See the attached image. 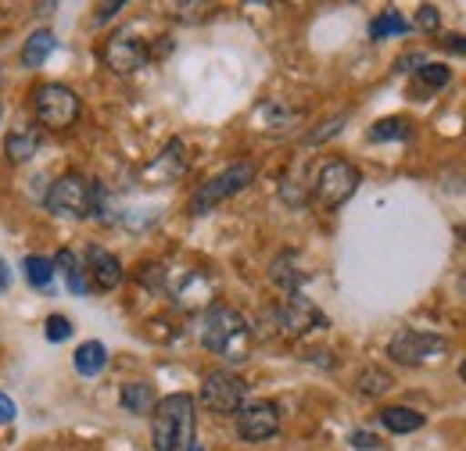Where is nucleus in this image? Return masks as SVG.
Wrapping results in <instances>:
<instances>
[{"mask_svg":"<svg viewBox=\"0 0 466 451\" xmlns=\"http://www.w3.org/2000/svg\"><path fill=\"white\" fill-rule=\"evenodd\" d=\"M198 340L205 351H212L227 362H244L248 347H251V326L237 308L212 305L198 323Z\"/></svg>","mask_w":466,"mask_h":451,"instance_id":"obj_1","label":"nucleus"},{"mask_svg":"<svg viewBox=\"0 0 466 451\" xmlns=\"http://www.w3.org/2000/svg\"><path fill=\"white\" fill-rule=\"evenodd\" d=\"M151 441L155 451H205L194 441V397L169 395L155 405Z\"/></svg>","mask_w":466,"mask_h":451,"instance_id":"obj_2","label":"nucleus"},{"mask_svg":"<svg viewBox=\"0 0 466 451\" xmlns=\"http://www.w3.org/2000/svg\"><path fill=\"white\" fill-rule=\"evenodd\" d=\"M251 183H255V165H251V162H233V165H227L219 175H212V179H205V183L198 186V194L190 197V215H208L216 205L237 197V194L248 190Z\"/></svg>","mask_w":466,"mask_h":451,"instance_id":"obj_3","label":"nucleus"},{"mask_svg":"<svg viewBox=\"0 0 466 451\" xmlns=\"http://www.w3.org/2000/svg\"><path fill=\"white\" fill-rule=\"evenodd\" d=\"M33 112L47 129H68L83 112V101L76 90H68L61 83H44L33 90Z\"/></svg>","mask_w":466,"mask_h":451,"instance_id":"obj_4","label":"nucleus"},{"mask_svg":"<svg viewBox=\"0 0 466 451\" xmlns=\"http://www.w3.org/2000/svg\"><path fill=\"white\" fill-rule=\"evenodd\" d=\"M90 205H94V183L79 172L61 175L47 190V212L58 215V219H86Z\"/></svg>","mask_w":466,"mask_h":451,"instance_id":"obj_5","label":"nucleus"},{"mask_svg":"<svg viewBox=\"0 0 466 451\" xmlns=\"http://www.w3.org/2000/svg\"><path fill=\"white\" fill-rule=\"evenodd\" d=\"M244 395H248V384L240 376H233L227 369H216L201 380V405L208 412H219V416H237L240 405H244Z\"/></svg>","mask_w":466,"mask_h":451,"instance_id":"obj_6","label":"nucleus"},{"mask_svg":"<svg viewBox=\"0 0 466 451\" xmlns=\"http://www.w3.org/2000/svg\"><path fill=\"white\" fill-rule=\"evenodd\" d=\"M359 169L351 165V162H327L323 169H319V179H316V201L323 205V208H341L345 201H349L351 194L359 190Z\"/></svg>","mask_w":466,"mask_h":451,"instance_id":"obj_7","label":"nucleus"},{"mask_svg":"<svg viewBox=\"0 0 466 451\" xmlns=\"http://www.w3.org/2000/svg\"><path fill=\"white\" fill-rule=\"evenodd\" d=\"M445 337L438 334H423V330H399L388 340V358H395L399 366H423L438 355H445Z\"/></svg>","mask_w":466,"mask_h":451,"instance_id":"obj_8","label":"nucleus"},{"mask_svg":"<svg viewBox=\"0 0 466 451\" xmlns=\"http://www.w3.org/2000/svg\"><path fill=\"white\" fill-rule=\"evenodd\" d=\"M273 316H277L280 334H288V337H305V334L327 326V316H323L309 297H301V294H291Z\"/></svg>","mask_w":466,"mask_h":451,"instance_id":"obj_9","label":"nucleus"},{"mask_svg":"<svg viewBox=\"0 0 466 451\" xmlns=\"http://www.w3.org/2000/svg\"><path fill=\"white\" fill-rule=\"evenodd\" d=\"M280 430V408L273 401H251L237 412V437L240 441H269Z\"/></svg>","mask_w":466,"mask_h":451,"instance_id":"obj_10","label":"nucleus"},{"mask_svg":"<svg viewBox=\"0 0 466 451\" xmlns=\"http://www.w3.org/2000/svg\"><path fill=\"white\" fill-rule=\"evenodd\" d=\"M105 65L118 72V75H133V72H140L144 65H147V44L144 40H137L133 33H116L108 44H105Z\"/></svg>","mask_w":466,"mask_h":451,"instance_id":"obj_11","label":"nucleus"},{"mask_svg":"<svg viewBox=\"0 0 466 451\" xmlns=\"http://www.w3.org/2000/svg\"><path fill=\"white\" fill-rule=\"evenodd\" d=\"M86 273H90L97 290H116L122 283V262L105 247H90L86 251Z\"/></svg>","mask_w":466,"mask_h":451,"instance_id":"obj_12","label":"nucleus"},{"mask_svg":"<svg viewBox=\"0 0 466 451\" xmlns=\"http://www.w3.org/2000/svg\"><path fill=\"white\" fill-rule=\"evenodd\" d=\"M391 434H416L423 423H427V416H420L416 408H406V405H388V408H380V416H377Z\"/></svg>","mask_w":466,"mask_h":451,"instance_id":"obj_13","label":"nucleus"},{"mask_svg":"<svg viewBox=\"0 0 466 451\" xmlns=\"http://www.w3.org/2000/svg\"><path fill=\"white\" fill-rule=\"evenodd\" d=\"M55 47H58V36H55L51 29H36V33L25 40V47H22V65H25V68H40L47 57L55 55Z\"/></svg>","mask_w":466,"mask_h":451,"instance_id":"obj_14","label":"nucleus"},{"mask_svg":"<svg viewBox=\"0 0 466 451\" xmlns=\"http://www.w3.org/2000/svg\"><path fill=\"white\" fill-rule=\"evenodd\" d=\"M72 362H76V369H79L83 376H97V373L108 366V347H105L101 340H86V344L76 347Z\"/></svg>","mask_w":466,"mask_h":451,"instance_id":"obj_15","label":"nucleus"},{"mask_svg":"<svg viewBox=\"0 0 466 451\" xmlns=\"http://www.w3.org/2000/svg\"><path fill=\"white\" fill-rule=\"evenodd\" d=\"M36 147H40V129H15L11 136H7V144H4V151H7V158L11 162H29V158H36Z\"/></svg>","mask_w":466,"mask_h":451,"instance_id":"obj_16","label":"nucleus"},{"mask_svg":"<svg viewBox=\"0 0 466 451\" xmlns=\"http://www.w3.org/2000/svg\"><path fill=\"white\" fill-rule=\"evenodd\" d=\"M391 387H395V380H391V373L380 369V366H366V369H359V376H355V391L362 397H380V395H388Z\"/></svg>","mask_w":466,"mask_h":451,"instance_id":"obj_17","label":"nucleus"},{"mask_svg":"<svg viewBox=\"0 0 466 451\" xmlns=\"http://www.w3.org/2000/svg\"><path fill=\"white\" fill-rule=\"evenodd\" d=\"M118 401H122V408L133 412V416H147V412H155V405H158L151 384H126Z\"/></svg>","mask_w":466,"mask_h":451,"instance_id":"obj_18","label":"nucleus"},{"mask_svg":"<svg viewBox=\"0 0 466 451\" xmlns=\"http://www.w3.org/2000/svg\"><path fill=\"white\" fill-rule=\"evenodd\" d=\"M22 269H25L29 286H36V290H51V283H55V258L29 255V258L22 262Z\"/></svg>","mask_w":466,"mask_h":451,"instance_id":"obj_19","label":"nucleus"},{"mask_svg":"<svg viewBox=\"0 0 466 451\" xmlns=\"http://www.w3.org/2000/svg\"><path fill=\"white\" fill-rule=\"evenodd\" d=\"M409 136H412V122H409V118H399V115L380 118V122H373V129H370V140H373V144H384V140H409Z\"/></svg>","mask_w":466,"mask_h":451,"instance_id":"obj_20","label":"nucleus"},{"mask_svg":"<svg viewBox=\"0 0 466 451\" xmlns=\"http://www.w3.org/2000/svg\"><path fill=\"white\" fill-rule=\"evenodd\" d=\"M291 262H294L291 251H288V255H280V258L269 266V280L277 283L280 290H288V294H298V286L305 283V273H294Z\"/></svg>","mask_w":466,"mask_h":451,"instance_id":"obj_21","label":"nucleus"},{"mask_svg":"<svg viewBox=\"0 0 466 451\" xmlns=\"http://www.w3.org/2000/svg\"><path fill=\"white\" fill-rule=\"evenodd\" d=\"M55 269H61V273H65V280H68V290H72V294H86V290H90V283H86L83 269H79V258H76L72 251H58Z\"/></svg>","mask_w":466,"mask_h":451,"instance_id":"obj_22","label":"nucleus"},{"mask_svg":"<svg viewBox=\"0 0 466 451\" xmlns=\"http://www.w3.org/2000/svg\"><path fill=\"white\" fill-rule=\"evenodd\" d=\"M402 33H409V22L399 15V11H384V15H377V18H373V25H370V36H373V40L402 36Z\"/></svg>","mask_w":466,"mask_h":451,"instance_id":"obj_23","label":"nucleus"},{"mask_svg":"<svg viewBox=\"0 0 466 451\" xmlns=\"http://www.w3.org/2000/svg\"><path fill=\"white\" fill-rule=\"evenodd\" d=\"M416 79L427 86V90H441V86H449V79H452V72L445 68V65H423L420 72H416Z\"/></svg>","mask_w":466,"mask_h":451,"instance_id":"obj_24","label":"nucleus"},{"mask_svg":"<svg viewBox=\"0 0 466 451\" xmlns=\"http://www.w3.org/2000/svg\"><path fill=\"white\" fill-rule=\"evenodd\" d=\"M345 122H349V115H334V118H327V122H319V125H316V133H309V136H305V144H323V140H330V136H338Z\"/></svg>","mask_w":466,"mask_h":451,"instance_id":"obj_25","label":"nucleus"},{"mask_svg":"<svg viewBox=\"0 0 466 451\" xmlns=\"http://www.w3.org/2000/svg\"><path fill=\"white\" fill-rule=\"evenodd\" d=\"M416 25H420L423 33H438V25H441V15H438V7H434V4H423V7L416 11Z\"/></svg>","mask_w":466,"mask_h":451,"instance_id":"obj_26","label":"nucleus"},{"mask_svg":"<svg viewBox=\"0 0 466 451\" xmlns=\"http://www.w3.org/2000/svg\"><path fill=\"white\" fill-rule=\"evenodd\" d=\"M47 337L55 340V344L68 340L72 337V323H68L65 316H47Z\"/></svg>","mask_w":466,"mask_h":451,"instance_id":"obj_27","label":"nucleus"},{"mask_svg":"<svg viewBox=\"0 0 466 451\" xmlns=\"http://www.w3.org/2000/svg\"><path fill=\"white\" fill-rule=\"evenodd\" d=\"M349 441H351V448H359V451H380L384 448V441H380L377 434H370V430H355Z\"/></svg>","mask_w":466,"mask_h":451,"instance_id":"obj_28","label":"nucleus"},{"mask_svg":"<svg viewBox=\"0 0 466 451\" xmlns=\"http://www.w3.org/2000/svg\"><path fill=\"white\" fill-rule=\"evenodd\" d=\"M441 51H449V55H466V36L463 33H449V36H441V44H438Z\"/></svg>","mask_w":466,"mask_h":451,"instance_id":"obj_29","label":"nucleus"},{"mask_svg":"<svg viewBox=\"0 0 466 451\" xmlns=\"http://www.w3.org/2000/svg\"><path fill=\"white\" fill-rule=\"evenodd\" d=\"M423 65H427V57L420 55V51H412V55H406V57H399V61H395V72H409V68H416V72H420Z\"/></svg>","mask_w":466,"mask_h":451,"instance_id":"obj_30","label":"nucleus"},{"mask_svg":"<svg viewBox=\"0 0 466 451\" xmlns=\"http://www.w3.org/2000/svg\"><path fill=\"white\" fill-rule=\"evenodd\" d=\"M18 416V408H15V401L7 395H0V423H11Z\"/></svg>","mask_w":466,"mask_h":451,"instance_id":"obj_31","label":"nucleus"},{"mask_svg":"<svg viewBox=\"0 0 466 451\" xmlns=\"http://www.w3.org/2000/svg\"><path fill=\"white\" fill-rule=\"evenodd\" d=\"M116 11H122V0H116V4H105V7H97V22H108Z\"/></svg>","mask_w":466,"mask_h":451,"instance_id":"obj_32","label":"nucleus"},{"mask_svg":"<svg viewBox=\"0 0 466 451\" xmlns=\"http://www.w3.org/2000/svg\"><path fill=\"white\" fill-rule=\"evenodd\" d=\"M4 286H7V262L0 258V290H4Z\"/></svg>","mask_w":466,"mask_h":451,"instance_id":"obj_33","label":"nucleus"},{"mask_svg":"<svg viewBox=\"0 0 466 451\" xmlns=\"http://www.w3.org/2000/svg\"><path fill=\"white\" fill-rule=\"evenodd\" d=\"M460 376H463V384H466V358H463V366H460Z\"/></svg>","mask_w":466,"mask_h":451,"instance_id":"obj_34","label":"nucleus"},{"mask_svg":"<svg viewBox=\"0 0 466 451\" xmlns=\"http://www.w3.org/2000/svg\"><path fill=\"white\" fill-rule=\"evenodd\" d=\"M463 240H466V226H463Z\"/></svg>","mask_w":466,"mask_h":451,"instance_id":"obj_35","label":"nucleus"}]
</instances>
